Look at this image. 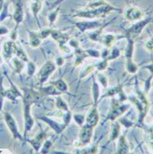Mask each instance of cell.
I'll use <instances>...</instances> for the list:
<instances>
[{"label": "cell", "instance_id": "9", "mask_svg": "<svg viewBox=\"0 0 153 154\" xmlns=\"http://www.w3.org/2000/svg\"><path fill=\"white\" fill-rule=\"evenodd\" d=\"M14 55H16L17 57H19L20 60H22L24 62H27L29 61V58L27 57V53H25V51L23 50V48L21 47H16V52H15Z\"/></svg>", "mask_w": 153, "mask_h": 154}, {"label": "cell", "instance_id": "5", "mask_svg": "<svg viewBox=\"0 0 153 154\" xmlns=\"http://www.w3.org/2000/svg\"><path fill=\"white\" fill-rule=\"evenodd\" d=\"M55 67L52 63H47L43 66L42 68L41 69L39 74H38V77H39V80L41 83H44V82L48 79V76L54 70Z\"/></svg>", "mask_w": 153, "mask_h": 154}, {"label": "cell", "instance_id": "1", "mask_svg": "<svg viewBox=\"0 0 153 154\" xmlns=\"http://www.w3.org/2000/svg\"><path fill=\"white\" fill-rule=\"evenodd\" d=\"M23 90V116H24V140L27 138V134L32 130L34 125V119L32 115V105L34 101V96L32 90L29 89H22Z\"/></svg>", "mask_w": 153, "mask_h": 154}, {"label": "cell", "instance_id": "14", "mask_svg": "<svg viewBox=\"0 0 153 154\" xmlns=\"http://www.w3.org/2000/svg\"><path fill=\"white\" fill-rule=\"evenodd\" d=\"M6 151H9L8 149H0V153H8V152H6Z\"/></svg>", "mask_w": 153, "mask_h": 154}, {"label": "cell", "instance_id": "2", "mask_svg": "<svg viewBox=\"0 0 153 154\" xmlns=\"http://www.w3.org/2000/svg\"><path fill=\"white\" fill-rule=\"evenodd\" d=\"M4 119L7 128H8L14 139L23 141L24 137L20 133L16 119L12 116V115L8 112H5L4 113Z\"/></svg>", "mask_w": 153, "mask_h": 154}, {"label": "cell", "instance_id": "11", "mask_svg": "<svg viewBox=\"0 0 153 154\" xmlns=\"http://www.w3.org/2000/svg\"><path fill=\"white\" fill-rule=\"evenodd\" d=\"M14 19L17 22H19V23L21 22L22 20V12L21 8H20L19 6H18L17 9L16 10V12H15Z\"/></svg>", "mask_w": 153, "mask_h": 154}, {"label": "cell", "instance_id": "12", "mask_svg": "<svg viewBox=\"0 0 153 154\" xmlns=\"http://www.w3.org/2000/svg\"><path fill=\"white\" fill-rule=\"evenodd\" d=\"M7 29H6V28L4 27H0V35H2V34H6L7 33Z\"/></svg>", "mask_w": 153, "mask_h": 154}, {"label": "cell", "instance_id": "8", "mask_svg": "<svg viewBox=\"0 0 153 154\" xmlns=\"http://www.w3.org/2000/svg\"><path fill=\"white\" fill-rule=\"evenodd\" d=\"M3 79L4 76L0 75V112L2 111V109L4 107V98L6 97L5 95V89L3 86Z\"/></svg>", "mask_w": 153, "mask_h": 154}, {"label": "cell", "instance_id": "4", "mask_svg": "<svg viewBox=\"0 0 153 154\" xmlns=\"http://www.w3.org/2000/svg\"><path fill=\"white\" fill-rule=\"evenodd\" d=\"M17 45L13 42H6L2 48V56L6 60H11L12 55L16 52Z\"/></svg>", "mask_w": 153, "mask_h": 154}, {"label": "cell", "instance_id": "10", "mask_svg": "<svg viewBox=\"0 0 153 154\" xmlns=\"http://www.w3.org/2000/svg\"><path fill=\"white\" fill-rule=\"evenodd\" d=\"M27 73L29 76H32L33 74L35 73V69H36V66L35 64L32 61H27Z\"/></svg>", "mask_w": 153, "mask_h": 154}, {"label": "cell", "instance_id": "6", "mask_svg": "<svg viewBox=\"0 0 153 154\" xmlns=\"http://www.w3.org/2000/svg\"><path fill=\"white\" fill-rule=\"evenodd\" d=\"M44 134L42 132H40L39 134L37 135L33 139H27L26 138L25 140L27 142L29 143L31 145H32V147H34L35 151H38L39 150V149L40 148L41 144H42V140H44Z\"/></svg>", "mask_w": 153, "mask_h": 154}, {"label": "cell", "instance_id": "3", "mask_svg": "<svg viewBox=\"0 0 153 154\" xmlns=\"http://www.w3.org/2000/svg\"><path fill=\"white\" fill-rule=\"evenodd\" d=\"M5 75L7 77L8 80L10 84V87L9 88L5 89V95H6V98L13 102L17 101V100L19 98H22V96H23V94H22V92L20 91V89L18 88L16 85L12 81L7 73L5 74Z\"/></svg>", "mask_w": 153, "mask_h": 154}, {"label": "cell", "instance_id": "13", "mask_svg": "<svg viewBox=\"0 0 153 154\" xmlns=\"http://www.w3.org/2000/svg\"><path fill=\"white\" fill-rule=\"evenodd\" d=\"M3 58H4V57H3V56L0 55V66L2 65V64H3V63H4V60H3Z\"/></svg>", "mask_w": 153, "mask_h": 154}, {"label": "cell", "instance_id": "7", "mask_svg": "<svg viewBox=\"0 0 153 154\" xmlns=\"http://www.w3.org/2000/svg\"><path fill=\"white\" fill-rule=\"evenodd\" d=\"M11 63L12 66H13L14 68L15 71H16V72L18 74H20L21 72L25 67L24 61L20 60L19 57H17L16 56L14 58H12Z\"/></svg>", "mask_w": 153, "mask_h": 154}]
</instances>
